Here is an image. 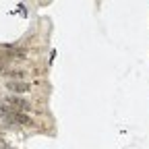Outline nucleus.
Returning a JSON list of instances; mask_svg holds the SVG:
<instances>
[{"instance_id":"obj_2","label":"nucleus","mask_w":149,"mask_h":149,"mask_svg":"<svg viewBox=\"0 0 149 149\" xmlns=\"http://www.w3.org/2000/svg\"><path fill=\"white\" fill-rule=\"evenodd\" d=\"M6 87H8L10 91H17V93H23V91H27V89H29V85H27V83H23V81H10Z\"/></svg>"},{"instance_id":"obj_3","label":"nucleus","mask_w":149,"mask_h":149,"mask_svg":"<svg viewBox=\"0 0 149 149\" xmlns=\"http://www.w3.org/2000/svg\"><path fill=\"white\" fill-rule=\"evenodd\" d=\"M0 149H13V147H8V145H4L2 141H0Z\"/></svg>"},{"instance_id":"obj_1","label":"nucleus","mask_w":149,"mask_h":149,"mask_svg":"<svg viewBox=\"0 0 149 149\" xmlns=\"http://www.w3.org/2000/svg\"><path fill=\"white\" fill-rule=\"evenodd\" d=\"M29 108V102L21 100V97H6L2 102V110H10V112H21L23 114V110Z\"/></svg>"}]
</instances>
